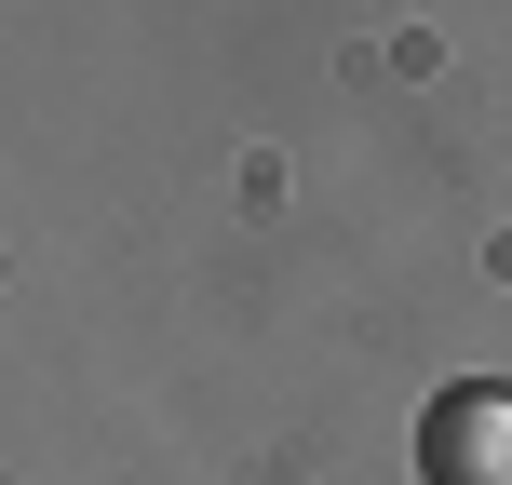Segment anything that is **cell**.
<instances>
[{
  "instance_id": "cell-1",
  "label": "cell",
  "mask_w": 512,
  "mask_h": 485,
  "mask_svg": "<svg viewBox=\"0 0 512 485\" xmlns=\"http://www.w3.org/2000/svg\"><path fill=\"white\" fill-rule=\"evenodd\" d=\"M418 472H432V485H512V391H499V378L432 391V418H418Z\"/></svg>"
}]
</instances>
